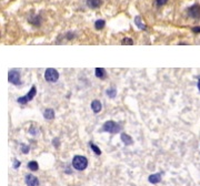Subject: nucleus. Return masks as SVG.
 I'll use <instances>...</instances> for the list:
<instances>
[{
	"mask_svg": "<svg viewBox=\"0 0 200 186\" xmlns=\"http://www.w3.org/2000/svg\"><path fill=\"white\" fill-rule=\"evenodd\" d=\"M72 166H73V168H76L77 171L86 170V167L88 166V159H86L85 156L77 155V156H75L73 159H72Z\"/></svg>",
	"mask_w": 200,
	"mask_h": 186,
	"instance_id": "nucleus-1",
	"label": "nucleus"
},
{
	"mask_svg": "<svg viewBox=\"0 0 200 186\" xmlns=\"http://www.w3.org/2000/svg\"><path fill=\"white\" fill-rule=\"evenodd\" d=\"M120 129H121L120 128V125L118 124V123L113 122V121H107V122L104 124V126H102V131L112 133V134L118 133L120 131Z\"/></svg>",
	"mask_w": 200,
	"mask_h": 186,
	"instance_id": "nucleus-2",
	"label": "nucleus"
},
{
	"mask_svg": "<svg viewBox=\"0 0 200 186\" xmlns=\"http://www.w3.org/2000/svg\"><path fill=\"white\" fill-rule=\"evenodd\" d=\"M45 79L47 82L53 83L56 82L57 80L59 79V73L56 69H52V68H49V69L46 70L45 72Z\"/></svg>",
	"mask_w": 200,
	"mask_h": 186,
	"instance_id": "nucleus-3",
	"label": "nucleus"
},
{
	"mask_svg": "<svg viewBox=\"0 0 200 186\" xmlns=\"http://www.w3.org/2000/svg\"><path fill=\"white\" fill-rule=\"evenodd\" d=\"M36 94H37V89H36V87L33 85V87L31 88V90L29 91V93H28L27 95L21 96V98H19V99H18V103H20V104H26L27 102L31 101L32 99H33V98L36 96Z\"/></svg>",
	"mask_w": 200,
	"mask_h": 186,
	"instance_id": "nucleus-4",
	"label": "nucleus"
},
{
	"mask_svg": "<svg viewBox=\"0 0 200 186\" xmlns=\"http://www.w3.org/2000/svg\"><path fill=\"white\" fill-rule=\"evenodd\" d=\"M8 80L9 82L12 83L15 85H20L21 84V79H20V73L16 70H11L9 71L8 74Z\"/></svg>",
	"mask_w": 200,
	"mask_h": 186,
	"instance_id": "nucleus-5",
	"label": "nucleus"
},
{
	"mask_svg": "<svg viewBox=\"0 0 200 186\" xmlns=\"http://www.w3.org/2000/svg\"><path fill=\"white\" fill-rule=\"evenodd\" d=\"M189 16L193 19H199L200 18V6L199 5H193L191 6L188 10Z\"/></svg>",
	"mask_w": 200,
	"mask_h": 186,
	"instance_id": "nucleus-6",
	"label": "nucleus"
},
{
	"mask_svg": "<svg viewBox=\"0 0 200 186\" xmlns=\"http://www.w3.org/2000/svg\"><path fill=\"white\" fill-rule=\"evenodd\" d=\"M24 181H26L27 186H38V185H39V181H38V178L36 177V176L31 175V174L27 175Z\"/></svg>",
	"mask_w": 200,
	"mask_h": 186,
	"instance_id": "nucleus-7",
	"label": "nucleus"
},
{
	"mask_svg": "<svg viewBox=\"0 0 200 186\" xmlns=\"http://www.w3.org/2000/svg\"><path fill=\"white\" fill-rule=\"evenodd\" d=\"M101 102L98 101V100H93L92 102H91V109H92V111L95 112V113H99V112L101 111Z\"/></svg>",
	"mask_w": 200,
	"mask_h": 186,
	"instance_id": "nucleus-8",
	"label": "nucleus"
},
{
	"mask_svg": "<svg viewBox=\"0 0 200 186\" xmlns=\"http://www.w3.org/2000/svg\"><path fill=\"white\" fill-rule=\"evenodd\" d=\"M101 0H87V6L91 9H97L101 6Z\"/></svg>",
	"mask_w": 200,
	"mask_h": 186,
	"instance_id": "nucleus-9",
	"label": "nucleus"
},
{
	"mask_svg": "<svg viewBox=\"0 0 200 186\" xmlns=\"http://www.w3.org/2000/svg\"><path fill=\"white\" fill-rule=\"evenodd\" d=\"M161 181V174L157 173V174H152V175L149 176V182L151 184H157Z\"/></svg>",
	"mask_w": 200,
	"mask_h": 186,
	"instance_id": "nucleus-10",
	"label": "nucleus"
},
{
	"mask_svg": "<svg viewBox=\"0 0 200 186\" xmlns=\"http://www.w3.org/2000/svg\"><path fill=\"white\" fill-rule=\"evenodd\" d=\"M43 117L47 120H52L55 117V111L52 109H46L43 111Z\"/></svg>",
	"mask_w": 200,
	"mask_h": 186,
	"instance_id": "nucleus-11",
	"label": "nucleus"
},
{
	"mask_svg": "<svg viewBox=\"0 0 200 186\" xmlns=\"http://www.w3.org/2000/svg\"><path fill=\"white\" fill-rule=\"evenodd\" d=\"M121 141H122L126 145H131V144H132V142H133L132 138L130 137V135L126 134V133H122V134H121Z\"/></svg>",
	"mask_w": 200,
	"mask_h": 186,
	"instance_id": "nucleus-12",
	"label": "nucleus"
},
{
	"mask_svg": "<svg viewBox=\"0 0 200 186\" xmlns=\"http://www.w3.org/2000/svg\"><path fill=\"white\" fill-rule=\"evenodd\" d=\"M96 77L99 79H104L106 78V71H104V68H96Z\"/></svg>",
	"mask_w": 200,
	"mask_h": 186,
	"instance_id": "nucleus-13",
	"label": "nucleus"
},
{
	"mask_svg": "<svg viewBox=\"0 0 200 186\" xmlns=\"http://www.w3.org/2000/svg\"><path fill=\"white\" fill-rule=\"evenodd\" d=\"M135 23H136V26L138 27L139 29H141V30H144V29H146V24L142 23L141 18H140L139 16H137L136 18H135Z\"/></svg>",
	"mask_w": 200,
	"mask_h": 186,
	"instance_id": "nucleus-14",
	"label": "nucleus"
},
{
	"mask_svg": "<svg viewBox=\"0 0 200 186\" xmlns=\"http://www.w3.org/2000/svg\"><path fill=\"white\" fill-rule=\"evenodd\" d=\"M28 168L30 171H32V172H36L39 168V165H38V163L36 161H31V162L28 163Z\"/></svg>",
	"mask_w": 200,
	"mask_h": 186,
	"instance_id": "nucleus-15",
	"label": "nucleus"
},
{
	"mask_svg": "<svg viewBox=\"0 0 200 186\" xmlns=\"http://www.w3.org/2000/svg\"><path fill=\"white\" fill-rule=\"evenodd\" d=\"M104 24H106L104 20H102V19H99V20H97V21L95 22V28H96L97 30H101V29H104Z\"/></svg>",
	"mask_w": 200,
	"mask_h": 186,
	"instance_id": "nucleus-16",
	"label": "nucleus"
},
{
	"mask_svg": "<svg viewBox=\"0 0 200 186\" xmlns=\"http://www.w3.org/2000/svg\"><path fill=\"white\" fill-rule=\"evenodd\" d=\"M89 146H90L91 150H92V151L95 152V154H97V155H100V154H101V151H100V149H99V147L96 145V144H93L92 142H90V143H89Z\"/></svg>",
	"mask_w": 200,
	"mask_h": 186,
	"instance_id": "nucleus-17",
	"label": "nucleus"
},
{
	"mask_svg": "<svg viewBox=\"0 0 200 186\" xmlns=\"http://www.w3.org/2000/svg\"><path fill=\"white\" fill-rule=\"evenodd\" d=\"M107 95L109 96V98H115L116 95H117V91H116V89H108L107 90Z\"/></svg>",
	"mask_w": 200,
	"mask_h": 186,
	"instance_id": "nucleus-18",
	"label": "nucleus"
},
{
	"mask_svg": "<svg viewBox=\"0 0 200 186\" xmlns=\"http://www.w3.org/2000/svg\"><path fill=\"white\" fill-rule=\"evenodd\" d=\"M122 44H129V45H132L133 44V41L130 39V38H125V39L122 40Z\"/></svg>",
	"mask_w": 200,
	"mask_h": 186,
	"instance_id": "nucleus-19",
	"label": "nucleus"
},
{
	"mask_svg": "<svg viewBox=\"0 0 200 186\" xmlns=\"http://www.w3.org/2000/svg\"><path fill=\"white\" fill-rule=\"evenodd\" d=\"M167 2H168V0H156V3H157L158 7H161V6L166 5Z\"/></svg>",
	"mask_w": 200,
	"mask_h": 186,
	"instance_id": "nucleus-20",
	"label": "nucleus"
},
{
	"mask_svg": "<svg viewBox=\"0 0 200 186\" xmlns=\"http://www.w3.org/2000/svg\"><path fill=\"white\" fill-rule=\"evenodd\" d=\"M21 150H22V153H24V154H27V153L29 152V146L22 144V145H21Z\"/></svg>",
	"mask_w": 200,
	"mask_h": 186,
	"instance_id": "nucleus-21",
	"label": "nucleus"
},
{
	"mask_svg": "<svg viewBox=\"0 0 200 186\" xmlns=\"http://www.w3.org/2000/svg\"><path fill=\"white\" fill-rule=\"evenodd\" d=\"M19 166H20V162H19L18 159H15V163H13V167L18 168Z\"/></svg>",
	"mask_w": 200,
	"mask_h": 186,
	"instance_id": "nucleus-22",
	"label": "nucleus"
},
{
	"mask_svg": "<svg viewBox=\"0 0 200 186\" xmlns=\"http://www.w3.org/2000/svg\"><path fill=\"white\" fill-rule=\"evenodd\" d=\"M192 31L195 32V33H200V27H195V28H192Z\"/></svg>",
	"mask_w": 200,
	"mask_h": 186,
	"instance_id": "nucleus-23",
	"label": "nucleus"
},
{
	"mask_svg": "<svg viewBox=\"0 0 200 186\" xmlns=\"http://www.w3.org/2000/svg\"><path fill=\"white\" fill-rule=\"evenodd\" d=\"M67 37H68V39H72V38L75 37V35H72L71 32H69V33H68V35H67Z\"/></svg>",
	"mask_w": 200,
	"mask_h": 186,
	"instance_id": "nucleus-24",
	"label": "nucleus"
},
{
	"mask_svg": "<svg viewBox=\"0 0 200 186\" xmlns=\"http://www.w3.org/2000/svg\"><path fill=\"white\" fill-rule=\"evenodd\" d=\"M53 145H55V146H58L59 145V144H58V138H57V140H56V138L53 140Z\"/></svg>",
	"mask_w": 200,
	"mask_h": 186,
	"instance_id": "nucleus-25",
	"label": "nucleus"
},
{
	"mask_svg": "<svg viewBox=\"0 0 200 186\" xmlns=\"http://www.w3.org/2000/svg\"><path fill=\"white\" fill-rule=\"evenodd\" d=\"M197 85H198V89H199V91H200V79L198 80V84Z\"/></svg>",
	"mask_w": 200,
	"mask_h": 186,
	"instance_id": "nucleus-26",
	"label": "nucleus"
}]
</instances>
